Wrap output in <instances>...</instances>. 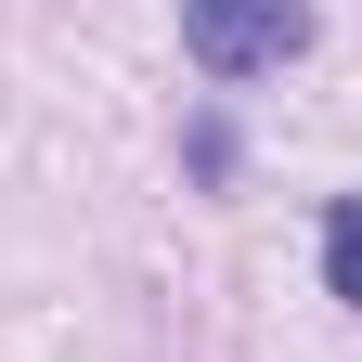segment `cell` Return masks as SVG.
<instances>
[{"instance_id":"3","label":"cell","mask_w":362,"mask_h":362,"mask_svg":"<svg viewBox=\"0 0 362 362\" xmlns=\"http://www.w3.org/2000/svg\"><path fill=\"white\" fill-rule=\"evenodd\" d=\"M233 156H246V143H233V117H220V104H207L194 129H181V168H194L207 194H220V181H233Z\"/></svg>"},{"instance_id":"2","label":"cell","mask_w":362,"mask_h":362,"mask_svg":"<svg viewBox=\"0 0 362 362\" xmlns=\"http://www.w3.org/2000/svg\"><path fill=\"white\" fill-rule=\"evenodd\" d=\"M324 298H337V310H362V194H337V207H324Z\"/></svg>"},{"instance_id":"1","label":"cell","mask_w":362,"mask_h":362,"mask_svg":"<svg viewBox=\"0 0 362 362\" xmlns=\"http://www.w3.org/2000/svg\"><path fill=\"white\" fill-rule=\"evenodd\" d=\"M181 52L207 90H246L310 52V0H181Z\"/></svg>"}]
</instances>
